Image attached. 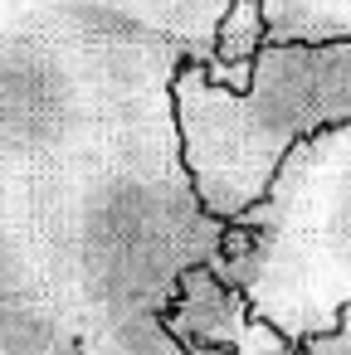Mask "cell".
I'll use <instances>...</instances> for the list:
<instances>
[{
  "label": "cell",
  "mask_w": 351,
  "mask_h": 355,
  "mask_svg": "<svg viewBox=\"0 0 351 355\" xmlns=\"http://www.w3.org/2000/svg\"><path fill=\"white\" fill-rule=\"evenodd\" d=\"M234 331H215L220 336V350H210V355H351V302L341 306V316H336V326H327L322 336H307V340H293V336H283L278 326H268L254 306H244L239 302V311H234ZM200 350V345H195Z\"/></svg>",
  "instance_id": "cell-2"
},
{
  "label": "cell",
  "mask_w": 351,
  "mask_h": 355,
  "mask_svg": "<svg viewBox=\"0 0 351 355\" xmlns=\"http://www.w3.org/2000/svg\"><path fill=\"white\" fill-rule=\"evenodd\" d=\"M171 122L200 209L244 219L302 141L351 122V35L263 40L229 64H181Z\"/></svg>",
  "instance_id": "cell-1"
}]
</instances>
